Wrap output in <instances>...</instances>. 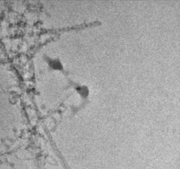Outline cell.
<instances>
[{
  "label": "cell",
  "mask_w": 180,
  "mask_h": 169,
  "mask_svg": "<svg viewBox=\"0 0 180 169\" xmlns=\"http://www.w3.org/2000/svg\"><path fill=\"white\" fill-rule=\"evenodd\" d=\"M76 89L79 92V93L83 95H86L87 93H88V89H87V87H84V86L77 87Z\"/></svg>",
  "instance_id": "2"
},
{
  "label": "cell",
  "mask_w": 180,
  "mask_h": 169,
  "mask_svg": "<svg viewBox=\"0 0 180 169\" xmlns=\"http://www.w3.org/2000/svg\"><path fill=\"white\" fill-rule=\"evenodd\" d=\"M46 60L51 69L56 70H62L63 69V64L60 59L48 58Z\"/></svg>",
  "instance_id": "1"
}]
</instances>
